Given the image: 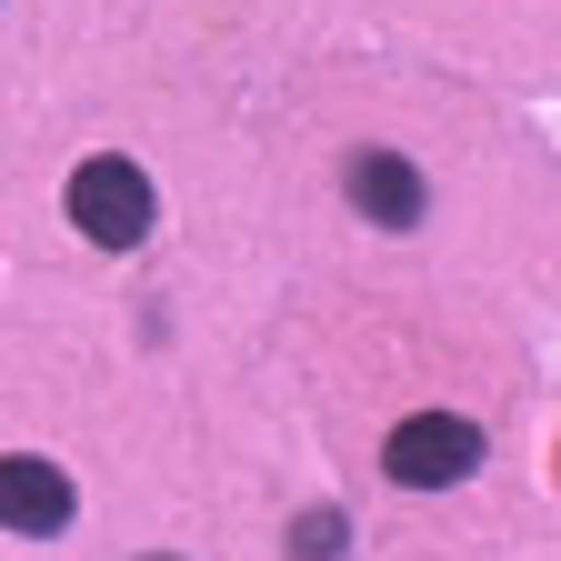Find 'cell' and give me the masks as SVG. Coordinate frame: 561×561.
<instances>
[{
	"label": "cell",
	"instance_id": "cell-3",
	"mask_svg": "<svg viewBox=\"0 0 561 561\" xmlns=\"http://www.w3.org/2000/svg\"><path fill=\"white\" fill-rule=\"evenodd\" d=\"M0 522H11V531H70V471L11 451V461H0Z\"/></svg>",
	"mask_w": 561,
	"mask_h": 561
},
{
	"label": "cell",
	"instance_id": "cell-2",
	"mask_svg": "<svg viewBox=\"0 0 561 561\" xmlns=\"http://www.w3.org/2000/svg\"><path fill=\"white\" fill-rule=\"evenodd\" d=\"M471 461H481V432H471V421H451V411L401 421V432H391V451H381V471H391L401 491H442V481H461Z\"/></svg>",
	"mask_w": 561,
	"mask_h": 561
},
{
	"label": "cell",
	"instance_id": "cell-1",
	"mask_svg": "<svg viewBox=\"0 0 561 561\" xmlns=\"http://www.w3.org/2000/svg\"><path fill=\"white\" fill-rule=\"evenodd\" d=\"M70 221L111 251L151 241V181H140V161H81L70 171Z\"/></svg>",
	"mask_w": 561,
	"mask_h": 561
},
{
	"label": "cell",
	"instance_id": "cell-5",
	"mask_svg": "<svg viewBox=\"0 0 561 561\" xmlns=\"http://www.w3.org/2000/svg\"><path fill=\"white\" fill-rule=\"evenodd\" d=\"M301 551H311V561H331V551H341V522H331V512H311V522H301Z\"/></svg>",
	"mask_w": 561,
	"mask_h": 561
},
{
	"label": "cell",
	"instance_id": "cell-4",
	"mask_svg": "<svg viewBox=\"0 0 561 561\" xmlns=\"http://www.w3.org/2000/svg\"><path fill=\"white\" fill-rule=\"evenodd\" d=\"M351 201H362L371 221L411 231V221H421V171H411L401 151H362V161H351Z\"/></svg>",
	"mask_w": 561,
	"mask_h": 561
}]
</instances>
